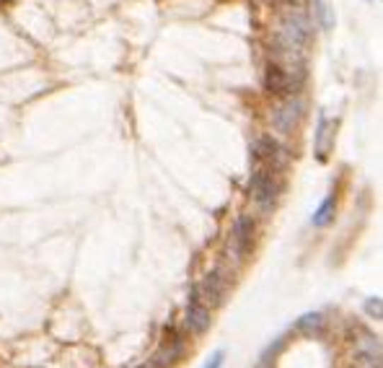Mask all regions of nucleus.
<instances>
[{
	"instance_id": "f257e3e1",
	"label": "nucleus",
	"mask_w": 383,
	"mask_h": 368,
	"mask_svg": "<svg viewBox=\"0 0 383 368\" xmlns=\"http://www.w3.org/2000/svg\"><path fill=\"white\" fill-rule=\"evenodd\" d=\"M248 192L254 195V200L259 203L262 211H270L280 195V182L275 179V169L256 166L254 172H251V179H248Z\"/></svg>"
},
{
	"instance_id": "f03ea898",
	"label": "nucleus",
	"mask_w": 383,
	"mask_h": 368,
	"mask_svg": "<svg viewBox=\"0 0 383 368\" xmlns=\"http://www.w3.org/2000/svg\"><path fill=\"white\" fill-rule=\"evenodd\" d=\"M311 37V21L308 16L301 13V11H293L290 16H285L282 21V29H280V39L287 50H303Z\"/></svg>"
},
{
	"instance_id": "7ed1b4c3",
	"label": "nucleus",
	"mask_w": 383,
	"mask_h": 368,
	"mask_svg": "<svg viewBox=\"0 0 383 368\" xmlns=\"http://www.w3.org/2000/svg\"><path fill=\"white\" fill-rule=\"evenodd\" d=\"M303 117V101L301 99H287V101H282V104L272 112V125L280 130V133H293L295 128H298V122H301Z\"/></svg>"
},
{
	"instance_id": "20e7f679",
	"label": "nucleus",
	"mask_w": 383,
	"mask_h": 368,
	"mask_svg": "<svg viewBox=\"0 0 383 368\" xmlns=\"http://www.w3.org/2000/svg\"><path fill=\"white\" fill-rule=\"evenodd\" d=\"M210 322H212L210 306L200 299L197 288H192V294H189V303H187V327L195 332V335H205V332L210 330Z\"/></svg>"
},
{
	"instance_id": "39448f33",
	"label": "nucleus",
	"mask_w": 383,
	"mask_h": 368,
	"mask_svg": "<svg viewBox=\"0 0 383 368\" xmlns=\"http://www.w3.org/2000/svg\"><path fill=\"white\" fill-rule=\"evenodd\" d=\"M264 89L270 91V94L282 96V94H290V91H293V81H290V75L280 68V65L270 62L267 70H264Z\"/></svg>"
},
{
	"instance_id": "423d86ee",
	"label": "nucleus",
	"mask_w": 383,
	"mask_h": 368,
	"mask_svg": "<svg viewBox=\"0 0 383 368\" xmlns=\"http://www.w3.org/2000/svg\"><path fill=\"white\" fill-rule=\"evenodd\" d=\"M197 294H200V299H202L207 306H220V303H223V294H226V286H223L218 272H212V275L205 278L202 286H197Z\"/></svg>"
},
{
	"instance_id": "0eeeda50",
	"label": "nucleus",
	"mask_w": 383,
	"mask_h": 368,
	"mask_svg": "<svg viewBox=\"0 0 383 368\" xmlns=\"http://www.w3.org/2000/svg\"><path fill=\"white\" fill-rule=\"evenodd\" d=\"M251 233H254V221L248 216H239L236 228H233V244H236L239 257H246L248 247H251Z\"/></svg>"
},
{
	"instance_id": "6e6552de",
	"label": "nucleus",
	"mask_w": 383,
	"mask_h": 368,
	"mask_svg": "<svg viewBox=\"0 0 383 368\" xmlns=\"http://www.w3.org/2000/svg\"><path fill=\"white\" fill-rule=\"evenodd\" d=\"M331 140H334V130H331L329 120H326V114H319V130H316V156L326 158V153H329V145Z\"/></svg>"
},
{
	"instance_id": "1a4fd4ad",
	"label": "nucleus",
	"mask_w": 383,
	"mask_h": 368,
	"mask_svg": "<svg viewBox=\"0 0 383 368\" xmlns=\"http://www.w3.org/2000/svg\"><path fill=\"white\" fill-rule=\"evenodd\" d=\"M334 211H337V203H334V197L329 195L321 205H319V211L314 213V218H311L316 228H326V225L334 221Z\"/></svg>"
},
{
	"instance_id": "9d476101",
	"label": "nucleus",
	"mask_w": 383,
	"mask_h": 368,
	"mask_svg": "<svg viewBox=\"0 0 383 368\" xmlns=\"http://www.w3.org/2000/svg\"><path fill=\"white\" fill-rule=\"evenodd\" d=\"M324 327V316L321 314H303L298 322H295V330L306 332V335H314Z\"/></svg>"
},
{
	"instance_id": "9b49d317",
	"label": "nucleus",
	"mask_w": 383,
	"mask_h": 368,
	"mask_svg": "<svg viewBox=\"0 0 383 368\" xmlns=\"http://www.w3.org/2000/svg\"><path fill=\"white\" fill-rule=\"evenodd\" d=\"M365 311H368L370 316H376V319H381L383 316V306H381V299H368L365 301Z\"/></svg>"
},
{
	"instance_id": "f8f14e48",
	"label": "nucleus",
	"mask_w": 383,
	"mask_h": 368,
	"mask_svg": "<svg viewBox=\"0 0 383 368\" xmlns=\"http://www.w3.org/2000/svg\"><path fill=\"white\" fill-rule=\"evenodd\" d=\"M223 361H226V350H215L210 355V361L205 363L202 368H223Z\"/></svg>"
}]
</instances>
